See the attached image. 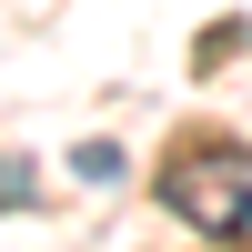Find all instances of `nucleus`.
<instances>
[{
	"mask_svg": "<svg viewBox=\"0 0 252 252\" xmlns=\"http://www.w3.org/2000/svg\"><path fill=\"white\" fill-rule=\"evenodd\" d=\"M71 172H81V182H121V141H81Z\"/></svg>",
	"mask_w": 252,
	"mask_h": 252,
	"instance_id": "2",
	"label": "nucleus"
},
{
	"mask_svg": "<svg viewBox=\"0 0 252 252\" xmlns=\"http://www.w3.org/2000/svg\"><path fill=\"white\" fill-rule=\"evenodd\" d=\"M31 192H40V172H31V161H10V152H0V212H20Z\"/></svg>",
	"mask_w": 252,
	"mask_h": 252,
	"instance_id": "3",
	"label": "nucleus"
},
{
	"mask_svg": "<svg viewBox=\"0 0 252 252\" xmlns=\"http://www.w3.org/2000/svg\"><path fill=\"white\" fill-rule=\"evenodd\" d=\"M161 202H172L192 232H212V242H252V152H192V161H172Z\"/></svg>",
	"mask_w": 252,
	"mask_h": 252,
	"instance_id": "1",
	"label": "nucleus"
}]
</instances>
